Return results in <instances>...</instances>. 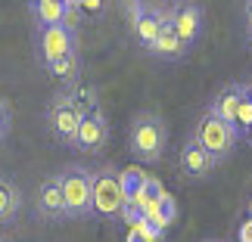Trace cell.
I'll list each match as a JSON object with an SVG mask.
<instances>
[{
    "label": "cell",
    "instance_id": "1",
    "mask_svg": "<svg viewBox=\"0 0 252 242\" xmlns=\"http://www.w3.org/2000/svg\"><path fill=\"white\" fill-rule=\"evenodd\" d=\"M168 149V124L156 112H137L128 128V152L140 164L162 161Z\"/></svg>",
    "mask_w": 252,
    "mask_h": 242
},
{
    "label": "cell",
    "instance_id": "14",
    "mask_svg": "<svg viewBox=\"0 0 252 242\" xmlns=\"http://www.w3.org/2000/svg\"><path fill=\"white\" fill-rule=\"evenodd\" d=\"M19 211H22V189H19V183L13 177L0 174V227L13 224Z\"/></svg>",
    "mask_w": 252,
    "mask_h": 242
},
{
    "label": "cell",
    "instance_id": "13",
    "mask_svg": "<svg viewBox=\"0 0 252 242\" xmlns=\"http://www.w3.org/2000/svg\"><path fill=\"white\" fill-rule=\"evenodd\" d=\"M240 96H243V81H230V84H224V87H221V90H218L215 96H212L209 112H212V115H218L221 121L234 124V115H237Z\"/></svg>",
    "mask_w": 252,
    "mask_h": 242
},
{
    "label": "cell",
    "instance_id": "29",
    "mask_svg": "<svg viewBox=\"0 0 252 242\" xmlns=\"http://www.w3.org/2000/svg\"><path fill=\"white\" fill-rule=\"evenodd\" d=\"M249 217H252V202H249Z\"/></svg>",
    "mask_w": 252,
    "mask_h": 242
},
{
    "label": "cell",
    "instance_id": "22",
    "mask_svg": "<svg viewBox=\"0 0 252 242\" xmlns=\"http://www.w3.org/2000/svg\"><path fill=\"white\" fill-rule=\"evenodd\" d=\"M81 13H94V16H103L106 13V3L103 0H78Z\"/></svg>",
    "mask_w": 252,
    "mask_h": 242
},
{
    "label": "cell",
    "instance_id": "16",
    "mask_svg": "<svg viewBox=\"0 0 252 242\" xmlns=\"http://www.w3.org/2000/svg\"><path fill=\"white\" fill-rule=\"evenodd\" d=\"M53 75L56 81H60L65 90H69V87H78L81 84V72H84V59H81V50L78 53H69V56H63L60 62H53L50 69H47Z\"/></svg>",
    "mask_w": 252,
    "mask_h": 242
},
{
    "label": "cell",
    "instance_id": "25",
    "mask_svg": "<svg viewBox=\"0 0 252 242\" xmlns=\"http://www.w3.org/2000/svg\"><path fill=\"white\" fill-rule=\"evenodd\" d=\"M246 44H249V50H252V16L246 19Z\"/></svg>",
    "mask_w": 252,
    "mask_h": 242
},
{
    "label": "cell",
    "instance_id": "21",
    "mask_svg": "<svg viewBox=\"0 0 252 242\" xmlns=\"http://www.w3.org/2000/svg\"><path fill=\"white\" fill-rule=\"evenodd\" d=\"M9 131H13V106H9V100L0 93V146L6 143Z\"/></svg>",
    "mask_w": 252,
    "mask_h": 242
},
{
    "label": "cell",
    "instance_id": "7",
    "mask_svg": "<svg viewBox=\"0 0 252 242\" xmlns=\"http://www.w3.org/2000/svg\"><path fill=\"white\" fill-rule=\"evenodd\" d=\"M78 41H81V37L75 31H65L63 25H56V28H47V31L34 34V53H37V59L44 62V69H50V65L60 62L63 56L78 53L81 50Z\"/></svg>",
    "mask_w": 252,
    "mask_h": 242
},
{
    "label": "cell",
    "instance_id": "28",
    "mask_svg": "<svg viewBox=\"0 0 252 242\" xmlns=\"http://www.w3.org/2000/svg\"><path fill=\"white\" fill-rule=\"evenodd\" d=\"M243 140H249V146H252V128H249V134H246V137Z\"/></svg>",
    "mask_w": 252,
    "mask_h": 242
},
{
    "label": "cell",
    "instance_id": "11",
    "mask_svg": "<svg viewBox=\"0 0 252 242\" xmlns=\"http://www.w3.org/2000/svg\"><path fill=\"white\" fill-rule=\"evenodd\" d=\"M178 168H181V177H187V180H209L212 174L218 171V164H215V159H212L196 140L187 137V140L181 143Z\"/></svg>",
    "mask_w": 252,
    "mask_h": 242
},
{
    "label": "cell",
    "instance_id": "5",
    "mask_svg": "<svg viewBox=\"0 0 252 242\" xmlns=\"http://www.w3.org/2000/svg\"><path fill=\"white\" fill-rule=\"evenodd\" d=\"M56 177H60V187H63L69 220L91 217V171L84 164H65Z\"/></svg>",
    "mask_w": 252,
    "mask_h": 242
},
{
    "label": "cell",
    "instance_id": "9",
    "mask_svg": "<svg viewBox=\"0 0 252 242\" xmlns=\"http://www.w3.org/2000/svg\"><path fill=\"white\" fill-rule=\"evenodd\" d=\"M171 28L178 34V41L190 50L202 37V31H206V9L199 3H174L171 6Z\"/></svg>",
    "mask_w": 252,
    "mask_h": 242
},
{
    "label": "cell",
    "instance_id": "8",
    "mask_svg": "<svg viewBox=\"0 0 252 242\" xmlns=\"http://www.w3.org/2000/svg\"><path fill=\"white\" fill-rule=\"evenodd\" d=\"M109 143V118H106L103 109H94L81 118L78 137H75V152H84V156H96V152L106 149Z\"/></svg>",
    "mask_w": 252,
    "mask_h": 242
},
{
    "label": "cell",
    "instance_id": "24",
    "mask_svg": "<svg viewBox=\"0 0 252 242\" xmlns=\"http://www.w3.org/2000/svg\"><path fill=\"white\" fill-rule=\"evenodd\" d=\"M128 242H150V236L143 233L140 227H134V230H131V236H128Z\"/></svg>",
    "mask_w": 252,
    "mask_h": 242
},
{
    "label": "cell",
    "instance_id": "18",
    "mask_svg": "<svg viewBox=\"0 0 252 242\" xmlns=\"http://www.w3.org/2000/svg\"><path fill=\"white\" fill-rule=\"evenodd\" d=\"M63 93H65V100H69L81 115L100 109V93H96V87H81L78 84V87H69V90H63Z\"/></svg>",
    "mask_w": 252,
    "mask_h": 242
},
{
    "label": "cell",
    "instance_id": "20",
    "mask_svg": "<svg viewBox=\"0 0 252 242\" xmlns=\"http://www.w3.org/2000/svg\"><path fill=\"white\" fill-rule=\"evenodd\" d=\"M234 128L240 134V140L249 134L252 128V100H249V93H246V81H243V96H240V106H237V115H234Z\"/></svg>",
    "mask_w": 252,
    "mask_h": 242
},
{
    "label": "cell",
    "instance_id": "6",
    "mask_svg": "<svg viewBox=\"0 0 252 242\" xmlns=\"http://www.w3.org/2000/svg\"><path fill=\"white\" fill-rule=\"evenodd\" d=\"M81 118H84V115L75 109L69 100H65L63 90L50 100V106H47V131H50V137L60 143V146H69V149L75 146Z\"/></svg>",
    "mask_w": 252,
    "mask_h": 242
},
{
    "label": "cell",
    "instance_id": "12",
    "mask_svg": "<svg viewBox=\"0 0 252 242\" xmlns=\"http://www.w3.org/2000/svg\"><path fill=\"white\" fill-rule=\"evenodd\" d=\"M28 16H32L34 34L47 31V28H56V25H63L65 0H32V3H28Z\"/></svg>",
    "mask_w": 252,
    "mask_h": 242
},
{
    "label": "cell",
    "instance_id": "23",
    "mask_svg": "<svg viewBox=\"0 0 252 242\" xmlns=\"http://www.w3.org/2000/svg\"><path fill=\"white\" fill-rule=\"evenodd\" d=\"M237 242H252V217H243L237 227Z\"/></svg>",
    "mask_w": 252,
    "mask_h": 242
},
{
    "label": "cell",
    "instance_id": "27",
    "mask_svg": "<svg viewBox=\"0 0 252 242\" xmlns=\"http://www.w3.org/2000/svg\"><path fill=\"white\" fill-rule=\"evenodd\" d=\"M246 93H249V100H252V81H246Z\"/></svg>",
    "mask_w": 252,
    "mask_h": 242
},
{
    "label": "cell",
    "instance_id": "2",
    "mask_svg": "<svg viewBox=\"0 0 252 242\" xmlns=\"http://www.w3.org/2000/svg\"><path fill=\"white\" fill-rule=\"evenodd\" d=\"M91 217L122 220L125 217V192L115 164H100L91 171Z\"/></svg>",
    "mask_w": 252,
    "mask_h": 242
},
{
    "label": "cell",
    "instance_id": "15",
    "mask_svg": "<svg viewBox=\"0 0 252 242\" xmlns=\"http://www.w3.org/2000/svg\"><path fill=\"white\" fill-rule=\"evenodd\" d=\"M147 177H150V174L143 171L140 164H134V168H125V171H119L122 192H125V208L137 211V199H140L143 187H147ZM137 215H140V211H137Z\"/></svg>",
    "mask_w": 252,
    "mask_h": 242
},
{
    "label": "cell",
    "instance_id": "26",
    "mask_svg": "<svg viewBox=\"0 0 252 242\" xmlns=\"http://www.w3.org/2000/svg\"><path fill=\"white\" fill-rule=\"evenodd\" d=\"M243 9H246V16H252V0H249V3H246Z\"/></svg>",
    "mask_w": 252,
    "mask_h": 242
},
{
    "label": "cell",
    "instance_id": "19",
    "mask_svg": "<svg viewBox=\"0 0 252 242\" xmlns=\"http://www.w3.org/2000/svg\"><path fill=\"white\" fill-rule=\"evenodd\" d=\"M150 220H156V224L162 227V230H168L174 220H178V202H174V196L171 192H165L162 196V202H159V208L150 215Z\"/></svg>",
    "mask_w": 252,
    "mask_h": 242
},
{
    "label": "cell",
    "instance_id": "4",
    "mask_svg": "<svg viewBox=\"0 0 252 242\" xmlns=\"http://www.w3.org/2000/svg\"><path fill=\"white\" fill-rule=\"evenodd\" d=\"M125 22H128L131 37L137 41L143 50H150L156 44L159 31L165 28V22H171V6H159V3H143V0H134L125 9Z\"/></svg>",
    "mask_w": 252,
    "mask_h": 242
},
{
    "label": "cell",
    "instance_id": "10",
    "mask_svg": "<svg viewBox=\"0 0 252 242\" xmlns=\"http://www.w3.org/2000/svg\"><path fill=\"white\" fill-rule=\"evenodd\" d=\"M34 215L41 220H50V224L69 220L65 199H63V187H60V177H56V174H50V177L41 180V187H37V192H34Z\"/></svg>",
    "mask_w": 252,
    "mask_h": 242
},
{
    "label": "cell",
    "instance_id": "3",
    "mask_svg": "<svg viewBox=\"0 0 252 242\" xmlns=\"http://www.w3.org/2000/svg\"><path fill=\"white\" fill-rule=\"evenodd\" d=\"M193 140L199 143L202 149L209 152L215 164H224L230 156L237 152V143H240V134L234 124L221 121L218 115H212L209 109L196 118V128H193Z\"/></svg>",
    "mask_w": 252,
    "mask_h": 242
},
{
    "label": "cell",
    "instance_id": "17",
    "mask_svg": "<svg viewBox=\"0 0 252 242\" xmlns=\"http://www.w3.org/2000/svg\"><path fill=\"white\" fill-rule=\"evenodd\" d=\"M150 53L156 56V59H162V62H174V59H181V56L187 53V47L178 41V34H174L171 22H165V28H162L159 37H156V44L150 47Z\"/></svg>",
    "mask_w": 252,
    "mask_h": 242
},
{
    "label": "cell",
    "instance_id": "30",
    "mask_svg": "<svg viewBox=\"0 0 252 242\" xmlns=\"http://www.w3.org/2000/svg\"><path fill=\"white\" fill-rule=\"evenodd\" d=\"M206 242H221V239H206Z\"/></svg>",
    "mask_w": 252,
    "mask_h": 242
},
{
    "label": "cell",
    "instance_id": "31",
    "mask_svg": "<svg viewBox=\"0 0 252 242\" xmlns=\"http://www.w3.org/2000/svg\"><path fill=\"white\" fill-rule=\"evenodd\" d=\"M0 242H6V239H3V236H0Z\"/></svg>",
    "mask_w": 252,
    "mask_h": 242
}]
</instances>
